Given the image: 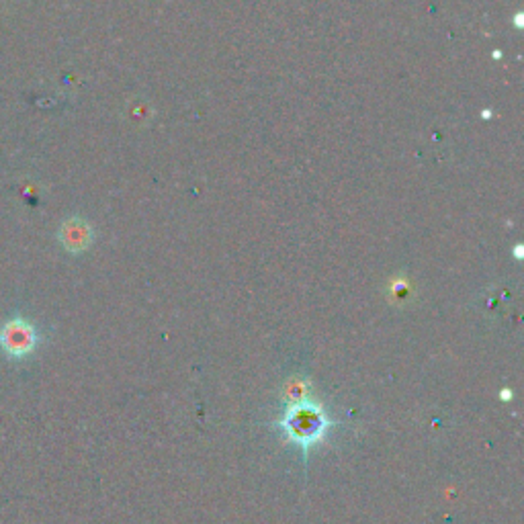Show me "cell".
<instances>
[{
	"mask_svg": "<svg viewBox=\"0 0 524 524\" xmlns=\"http://www.w3.org/2000/svg\"><path fill=\"white\" fill-rule=\"evenodd\" d=\"M330 426L332 422L328 414L310 400L293 402L285 416L279 420V428L285 432L287 439L293 445L301 447L305 453L324 441Z\"/></svg>",
	"mask_w": 524,
	"mask_h": 524,
	"instance_id": "1",
	"label": "cell"
},
{
	"mask_svg": "<svg viewBox=\"0 0 524 524\" xmlns=\"http://www.w3.org/2000/svg\"><path fill=\"white\" fill-rule=\"evenodd\" d=\"M39 344L37 328L21 318L15 316L0 326V351L11 359H25L29 357Z\"/></svg>",
	"mask_w": 524,
	"mask_h": 524,
	"instance_id": "2",
	"label": "cell"
},
{
	"mask_svg": "<svg viewBox=\"0 0 524 524\" xmlns=\"http://www.w3.org/2000/svg\"><path fill=\"white\" fill-rule=\"evenodd\" d=\"M62 242H64L66 248L72 250V252L84 250L86 246H89V242H91L89 226L78 222V220L68 222V224L62 228Z\"/></svg>",
	"mask_w": 524,
	"mask_h": 524,
	"instance_id": "3",
	"label": "cell"
}]
</instances>
